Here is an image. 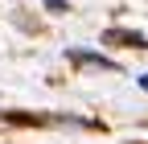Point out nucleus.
<instances>
[{
	"label": "nucleus",
	"mask_w": 148,
	"mask_h": 144,
	"mask_svg": "<svg viewBox=\"0 0 148 144\" xmlns=\"http://www.w3.org/2000/svg\"><path fill=\"white\" fill-rule=\"evenodd\" d=\"M70 62L90 66V70H115V62H111V58H99V53H90V49H70Z\"/></svg>",
	"instance_id": "f257e3e1"
},
{
	"label": "nucleus",
	"mask_w": 148,
	"mask_h": 144,
	"mask_svg": "<svg viewBox=\"0 0 148 144\" xmlns=\"http://www.w3.org/2000/svg\"><path fill=\"white\" fill-rule=\"evenodd\" d=\"M140 86H144V91H148V74H140Z\"/></svg>",
	"instance_id": "f03ea898"
}]
</instances>
